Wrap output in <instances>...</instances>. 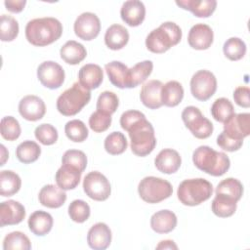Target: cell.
I'll list each match as a JSON object with an SVG mask.
<instances>
[{
    "mask_svg": "<svg viewBox=\"0 0 250 250\" xmlns=\"http://www.w3.org/2000/svg\"><path fill=\"white\" fill-rule=\"evenodd\" d=\"M62 33V25L52 17L38 18L29 21L25 26L27 41L37 47H44L57 41Z\"/></svg>",
    "mask_w": 250,
    "mask_h": 250,
    "instance_id": "obj_1",
    "label": "cell"
},
{
    "mask_svg": "<svg viewBox=\"0 0 250 250\" xmlns=\"http://www.w3.org/2000/svg\"><path fill=\"white\" fill-rule=\"evenodd\" d=\"M193 164L201 171L215 177L223 176L230 166L229 156L208 146H198L192 153Z\"/></svg>",
    "mask_w": 250,
    "mask_h": 250,
    "instance_id": "obj_2",
    "label": "cell"
},
{
    "mask_svg": "<svg viewBox=\"0 0 250 250\" xmlns=\"http://www.w3.org/2000/svg\"><path fill=\"white\" fill-rule=\"evenodd\" d=\"M181 39V27L173 21H165L148 33L146 39V46L151 53L162 54L177 45Z\"/></svg>",
    "mask_w": 250,
    "mask_h": 250,
    "instance_id": "obj_3",
    "label": "cell"
},
{
    "mask_svg": "<svg viewBox=\"0 0 250 250\" xmlns=\"http://www.w3.org/2000/svg\"><path fill=\"white\" fill-rule=\"evenodd\" d=\"M131 140L132 152L138 156L148 155L156 146L154 129L146 118L141 119L127 131Z\"/></svg>",
    "mask_w": 250,
    "mask_h": 250,
    "instance_id": "obj_4",
    "label": "cell"
},
{
    "mask_svg": "<svg viewBox=\"0 0 250 250\" xmlns=\"http://www.w3.org/2000/svg\"><path fill=\"white\" fill-rule=\"evenodd\" d=\"M213 192L212 184L203 179H188L183 181L178 188V199L187 206H196L209 199Z\"/></svg>",
    "mask_w": 250,
    "mask_h": 250,
    "instance_id": "obj_5",
    "label": "cell"
},
{
    "mask_svg": "<svg viewBox=\"0 0 250 250\" xmlns=\"http://www.w3.org/2000/svg\"><path fill=\"white\" fill-rule=\"evenodd\" d=\"M90 90L79 82H75L60 95L57 100V109L64 116H72L77 114L90 102Z\"/></svg>",
    "mask_w": 250,
    "mask_h": 250,
    "instance_id": "obj_6",
    "label": "cell"
},
{
    "mask_svg": "<svg viewBox=\"0 0 250 250\" xmlns=\"http://www.w3.org/2000/svg\"><path fill=\"white\" fill-rule=\"evenodd\" d=\"M140 197L147 203H158L172 195V185L161 178L145 177L138 186Z\"/></svg>",
    "mask_w": 250,
    "mask_h": 250,
    "instance_id": "obj_7",
    "label": "cell"
},
{
    "mask_svg": "<svg viewBox=\"0 0 250 250\" xmlns=\"http://www.w3.org/2000/svg\"><path fill=\"white\" fill-rule=\"evenodd\" d=\"M182 119L186 127L197 139H206L213 133L212 122L196 106L189 105L185 107L182 112Z\"/></svg>",
    "mask_w": 250,
    "mask_h": 250,
    "instance_id": "obj_8",
    "label": "cell"
},
{
    "mask_svg": "<svg viewBox=\"0 0 250 250\" xmlns=\"http://www.w3.org/2000/svg\"><path fill=\"white\" fill-rule=\"evenodd\" d=\"M217 90L215 75L206 69L196 71L190 79V92L192 96L201 102L209 100Z\"/></svg>",
    "mask_w": 250,
    "mask_h": 250,
    "instance_id": "obj_9",
    "label": "cell"
},
{
    "mask_svg": "<svg viewBox=\"0 0 250 250\" xmlns=\"http://www.w3.org/2000/svg\"><path fill=\"white\" fill-rule=\"evenodd\" d=\"M83 189L86 195L96 201L106 200L111 192L108 180L98 171L88 173L83 180Z\"/></svg>",
    "mask_w": 250,
    "mask_h": 250,
    "instance_id": "obj_10",
    "label": "cell"
},
{
    "mask_svg": "<svg viewBox=\"0 0 250 250\" xmlns=\"http://www.w3.org/2000/svg\"><path fill=\"white\" fill-rule=\"evenodd\" d=\"M37 77L40 83L51 90L60 88L64 81V70L56 62H43L37 68Z\"/></svg>",
    "mask_w": 250,
    "mask_h": 250,
    "instance_id": "obj_11",
    "label": "cell"
},
{
    "mask_svg": "<svg viewBox=\"0 0 250 250\" xmlns=\"http://www.w3.org/2000/svg\"><path fill=\"white\" fill-rule=\"evenodd\" d=\"M74 32L76 36L85 41L95 39L101 30V21L98 16L91 12L82 13L74 21Z\"/></svg>",
    "mask_w": 250,
    "mask_h": 250,
    "instance_id": "obj_12",
    "label": "cell"
},
{
    "mask_svg": "<svg viewBox=\"0 0 250 250\" xmlns=\"http://www.w3.org/2000/svg\"><path fill=\"white\" fill-rule=\"evenodd\" d=\"M231 139L243 141L250 134V114L233 113L224 122V131Z\"/></svg>",
    "mask_w": 250,
    "mask_h": 250,
    "instance_id": "obj_13",
    "label": "cell"
},
{
    "mask_svg": "<svg viewBox=\"0 0 250 250\" xmlns=\"http://www.w3.org/2000/svg\"><path fill=\"white\" fill-rule=\"evenodd\" d=\"M19 112L25 120L37 121L45 115L46 105L41 98L28 95L20 101Z\"/></svg>",
    "mask_w": 250,
    "mask_h": 250,
    "instance_id": "obj_14",
    "label": "cell"
},
{
    "mask_svg": "<svg viewBox=\"0 0 250 250\" xmlns=\"http://www.w3.org/2000/svg\"><path fill=\"white\" fill-rule=\"evenodd\" d=\"M214 39L212 28L205 23H196L188 31V45L195 50L208 49Z\"/></svg>",
    "mask_w": 250,
    "mask_h": 250,
    "instance_id": "obj_15",
    "label": "cell"
},
{
    "mask_svg": "<svg viewBox=\"0 0 250 250\" xmlns=\"http://www.w3.org/2000/svg\"><path fill=\"white\" fill-rule=\"evenodd\" d=\"M25 218V209L21 203L16 200L3 201L0 204V226H12L20 224Z\"/></svg>",
    "mask_w": 250,
    "mask_h": 250,
    "instance_id": "obj_16",
    "label": "cell"
},
{
    "mask_svg": "<svg viewBox=\"0 0 250 250\" xmlns=\"http://www.w3.org/2000/svg\"><path fill=\"white\" fill-rule=\"evenodd\" d=\"M88 245L94 250L106 249L111 242V230L104 223H97L91 227L87 234Z\"/></svg>",
    "mask_w": 250,
    "mask_h": 250,
    "instance_id": "obj_17",
    "label": "cell"
},
{
    "mask_svg": "<svg viewBox=\"0 0 250 250\" xmlns=\"http://www.w3.org/2000/svg\"><path fill=\"white\" fill-rule=\"evenodd\" d=\"M122 21L129 26L140 25L146 17V7L142 1L128 0L122 4L120 10Z\"/></svg>",
    "mask_w": 250,
    "mask_h": 250,
    "instance_id": "obj_18",
    "label": "cell"
},
{
    "mask_svg": "<svg viewBox=\"0 0 250 250\" xmlns=\"http://www.w3.org/2000/svg\"><path fill=\"white\" fill-rule=\"evenodd\" d=\"M163 83L159 80H149L146 82L140 92V99L143 104L150 109L162 106L161 90Z\"/></svg>",
    "mask_w": 250,
    "mask_h": 250,
    "instance_id": "obj_19",
    "label": "cell"
},
{
    "mask_svg": "<svg viewBox=\"0 0 250 250\" xmlns=\"http://www.w3.org/2000/svg\"><path fill=\"white\" fill-rule=\"evenodd\" d=\"M182 164L179 152L172 148L162 149L154 159V165L158 171L164 174H173L178 171Z\"/></svg>",
    "mask_w": 250,
    "mask_h": 250,
    "instance_id": "obj_20",
    "label": "cell"
},
{
    "mask_svg": "<svg viewBox=\"0 0 250 250\" xmlns=\"http://www.w3.org/2000/svg\"><path fill=\"white\" fill-rule=\"evenodd\" d=\"M78 79V82L86 89H96L103 82L104 71L102 67L98 64L87 63L79 69Z\"/></svg>",
    "mask_w": 250,
    "mask_h": 250,
    "instance_id": "obj_21",
    "label": "cell"
},
{
    "mask_svg": "<svg viewBox=\"0 0 250 250\" xmlns=\"http://www.w3.org/2000/svg\"><path fill=\"white\" fill-rule=\"evenodd\" d=\"M39 202L48 208H60L66 200V193L55 185L44 186L38 194Z\"/></svg>",
    "mask_w": 250,
    "mask_h": 250,
    "instance_id": "obj_22",
    "label": "cell"
},
{
    "mask_svg": "<svg viewBox=\"0 0 250 250\" xmlns=\"http://www.w3.org/2000/svg\"><path fill=\"white\" fill-rule=\"evenodd\" d=\"M177 226V216L170 210L155 212L150 218V227L157 233H168Z\"/></svg>",
    "mask_w": 250,
    "mask_h": 250,
    "instance_id": "obj_23",
    "label": "cell"
},
{
    "mask_svg": "<svg viewBox=\"0 0 250 250\" xmlns=\"http://www.w3.org/2000/svg\"><path fill=\"white\" fill-rule=\"evenodd\" d=\"M53 223L54 221L51 214L42 210L33 212L27 221L30 231L38 236H44L49 233L52 229Z\"/></svg>",
    "mask_w": 250,
    "mask_h": 250,
    "instance_id": "obj_24",
    "label": "cell"
},
{
    "mask_svg": "<svg viewBox=\"0 0 250 250\" xmlns=\"http://www.w3.org/2000/svg\"><path fill=\"white\" fill-rule=\"evenodd\" d=\"M176 4L184 10L190 11L195 17L208 18L216 10L217 1L215 0H180Z\"/></svg>",
    "mask_w": 250,
    "mask_h": 250,
    "instance_id": "obj_25",
    "label": "cell"
},
{
    "mask_svg": "<svg viewBox=\"0 0 250 250\" xmlns=\"http://www.w3.org/2000/svg\"><path fill=\"white\" fill-rule=\"evenodd\" d=\"M129 41V32L121 24L114 23L110 25L104 34V43L111 50H120Z\"/></svg>",
    "mask_w": 250,
    "mask_h": 250,
    "instance_id": "obj_26",
    "label": "cell"
},
{
    "mask_svg": "<svg viewBox=\"0 0 250 250\" xmlns=\"http://www.w3.org/2000/svg\"><path fill=\"white\" fill-rule=\"evenodd\" d=\"M108 79L117 88H128L129 68L119 61H112L104 65Z\"/></svg>",
    "mask_w": 250,
    "mask_h": 250,
    "instance_id": "obj_27",
    "label": "cell"
},
{
    "mask_svg": "<svg viewBox=\"0 0 250 250\" xmlns=\"http://www.w3.org/2000/svg\"><path fill=\"white\" fill-rule=\"evenodd\" d=\"M81 174L79 170L70 166L62 165L56 173V183L63 190H69L75 188L80 182Z\"/></svg>",
    "mask_w": 250,
    "mask_h": 250,
    "instance_id": "obj_28",
    "label": "cell"
},
{
    "mask_svg": "<svg viewBox=\"0 0 250 250\" xmlns=\"http://www.w3.org/2000/svg\"><path fill=\"white\" fill-rule=\"evenodd\" d=\"M61 58L68 64H78L87 56L85 47L74 40H69L60 50Z\"/></svg>",
    "mask_w": 250,
    "mask_h": 250,
    "instance_id": "obj_29",
    "label": "cell"
},
{
    "mask_svg": "<svg viewBox=\"0 0 250 250\" xmlns=\"http://www.w3.org/2000/svg\"><path fill=\"white\" fill-rule=\"evenodd\" d=\"M184 98V88L182 84L176 80L168 81L163 84L161 90V101L166 106L173 107L178 105Z\"/></svg>",
    "mask_w": 250,
    "mask_h": 250,
    "instance_id": "obj_30",
    "label": "cell"
},
{
    "mask_svg": "<svg viewBox=\"0 0 250 250\" xmlns=\"http://www.w3.org/2000/svg\"><path fill=\"white\" fill-rule=\"evenodd\" d=\"M153 69V63L151 61H143L136 63L133 67L129 68L128 75V88H135L144 83L146 79L150 75Z\"/></svg>",
    "mask_w": 250,
    "mask_h": 250,
    "instance_id": "obj_31",
    "label": "cell"
},
{
    "mask_svg": "<svg viewBox=\"0 0 250 250\" xmlns=\"http://www.w3.org/2000/svg\"><path fill=\"white\" fill-rule=\"evenodd\" d=\"M21 186L20 176L11 170H3L0 173V194L12 196L16 194Z\"/></svg>",
    "mask_w": 250,
    "mask_h": 250,
    "instance_id": "obj_32",
    "label": "cell"
},
{
    "mask_svg": "<svg viewBox=\"0 0 250 250\" xmlns=\"http://www.w3.org/2000/svg\"><path fill=\"white\" fill-rule=\"evenodd\" d=\"M41 154V147L33 141H24L21 143L16 149L18 159L23 164H29L36 161Z\"/></svg>",
    "mask_w": 250,
    "mask_h": 250,
    "instance_id": "obj_33",
    "label": "cell"
},
{
    "mask_svg": "<svg viewBox=\"0 0 250 250\" xmlns=\"http://www.w3.org/2000/svg\"><path fill=\"white\" fill-rule=\"evenodd\" d=\"M236 201L230 197L222 194H216L211 208L213 213L220 218H228L234 214L236 210Z\"/></svg>",
    "mask_w": 250,
    "mask_h": 250,
    "instance_id": "obj_34",
    "label": "cell"
},
{
    "mask_svg": "<svg viewBox=\"0 0 250 250\" xmlns=\"http://www.w3.org/2000/svg\"><path fill=\"white\" fill-rule=\"evenodd\" d=\"M215 192L216 194H222L230 197L237 202L243 194V186L237 179L227 178L219 183Z\"/></svg>",
    "mask_w": 250,
    "mask_h": 250,
    "instance_id": "obj_35",
    "label": "cell"
},
{
    "mask_svg": "<svg viewBox=\"0 0 250 250\" xmlns=\"http://www.w3.org/2000/svg\"><path fill=\"white\" fill-rule=\"evenodd\" d=\"M223 52L229 60L239 61L246 54V44L238 37H230L224 43Z\"/></svg>",
    "mask_w": 250,
    "mask_h": 250,
    "instance_id": "obj_36",
    "label": "cell"
},
{
    "mask_svg": "<svg viewBox=\"0 0 250 250\" xmlns=\"http://www.w3.org/2000/svg\"><path fill=\"white\" fill-rule=\"evenodd\" d=\"M30 248L29 238L21 231H12L3 240L4 250H29Z\"/></svg>",
    "mask_w": 250,
    "mask_h": 250,
    "instance_id": "obj_37",
    "label": "cell"
},
{
    "mask_svg": "<svg viewBox=\"0 0 250 250\" xmlns=\"http://www.w3.org/2000/svg\"><path fill=\"white\" fill-rule=\"evenodd\" d=\"M104 149L111 155L123 153L127 148V140L121 132H112L106 136L104 140Z\"/></svg>",
    "mask_w": 250,
    "mask_h": 250,
    "instance_id": "obj_38",
    "label": "cell"
},
{
    "mask_svg": "<svg viewBox=\"0 0 250 250\" xmlns=\"http://www.w3.org/2000/svg\"><path fill=\"white\" fill-rule=\"evenodd\" d=\"M234 113L231 102L227 98L217 99L211 106V114L218 122H225L230 115Z\"/></svg>",
    "mask_w": 250,
    "mask_h": 250,
    "instance_id": "obj_39",
    "label": "cell"
},
{
    "mask_svg": "<svg viewBox=\"0 0 250 250\" xmlns=\"http://www.w3.org/2000/svg\"><path fill=\"white\" fill-rule=\"evenodd\" d=\"M64 133L70 141L75 143L84 142L89 134L86 125L79 119H73L66 122L64 126Z\"/></svg>",
    "mask_w": 250,
    "mask_h": 250,
    "instance_id": "obj_40",
    "label": "cell"
},
{
    "mask_svg": "<svg viewBox=\"0 0 250 250\" xmlns=\"http://www.w3.org/2000/svg\"><path fill=\"white\" fill-rule=\"evenodd\" d=\"M19 34V23L16 19L9 15H2L0 20V38L4 42L16 39Z\"/></svg>",
    "mask_w": 250,
    "mask_h": 250,
    "instance_id": "obj_41",
    "label": "cell"
},
{
    "mask_svg": "<svg viewBox=\"0 0 250 250\" xmlns=\"http://www.w3.org/2000/svg\"><path fill=\"white\" fill-rule=\"evenodd\" d=\"M119 99L115 93L104 91L100 94L97 101V110L111 115L118 107Z\"/></svg>",
    "mask_w": 250,
    "mask_h": 250,
    "instance_id": "obj_42",
    "label": "cell"
},
{
    "mask_svg": "<svg viewBox=\"0 0 250 250\" xmlns=\"http://www.w3.org/2000/svg\"><path fill=\"white\" fill-rule=\"evenodd\" d=\"M62 163L83 172L87 167V156L82 150L68 149L63 153Z\"/></svg>",
    "mask_w": 250,
    "mask_h": 250,
    "instance_id": "obj_43",
    "label": "cell"
},
{
    "mask_svg": "<svg viewBox=\"0 0 250 250\" xmlns=\"http://www.w3.org/2000/svg\"><path fill=\"white\" fill-rule=\"evenodd\" d=\"M0 130L1 136L7 141L17 140L21 132L19 121L13 116H5L1 119Z\"/></svg>",
    "mask_w": 250,
    "mask_h": 250,
    "instance_id": "obj_44",
    "label": "cell"
},
{
    "mask_svg": "<svg viewBox=\"0 0 250 250\" xmlns=\"http://www.w3.org/2000/svg\"><path fill=\"white\" fill-rule=\"evenodd\" d=\"M90 206L84 200H73L68 206V215L73 222L84 223L90 217Z\"/></svg>",
    "mask_w": 250,
    "mask_h": 250,
    "instance_id": "obj_45",
    "label": "cell"
},
{
    "mask_svg": "<svg viewBox=\"0 0 250 250\" xmlns=\"http://www.w3.org/2000/svg\"><path fill=\"white\" fill-rule=\"evenodd\" d=\"M35 138L44 146H51L58 141V131L57 129L48 123L40 124L35 128L34 131Z\"/></svg>",
    "mask_w": 250,
    "mask_h": 250,
    "instance_id": "obj_46",
    "label": "cell"
},
{
    "mask_svg": "<svg viewBox=\"0 0 250 250\" xmlns=\"http://www.w3.org/2000/svg\"><path fill=\"white\" fill-rule=\"evenodd\" d=\"M111 124V115L99 110L93 112L89 118V126L96 133L106 131Z\"/></svg>",
    "mask_w": 250,
    "mask_h": 250,
    "instance_id": "obj_47",
    "label": "cell"
},
{
    "mask_svg": "<svg viewBox=\"0 0 250 250\" xmlns=\"http://www.w3.org/2000/svg\"><path fill=\"white\" fill-rule=\"evenodd\" d=\"M144 118H146L145 114L139 110H134V109L127 110L123 112L120 116V125L122 129H124L125 131H128L132 125H134L136 122Z\"/></svg>",
    "mask_w": 250,
    "mask_h": 250,
    "instance_id": "obj_48",
    "label": "cell"
},
{
    "mask_svg": "<svg viewBox=\"0 0 250 250\" xmlns=\"http://www.w3.org/2000/svg\"><path fill=\"white\" fill-rule=\"evenodd\" d=\"M242 144H243V141L231 139L229 136H227L224 132H222L217 137V145L224 150H227L229 152L238 150L242 146Z\"/></svg>",
    "mask_w": 250,
    "mask_h": 250,
    "instance_id": "obj_49",
    "label": "cell"
},
{
    "mask_svg": "<svg viewBox=\"0 0 250 250\" xmlns=\"http://www.w3.org/2000/svg\"><path fill=\"white\" fill-rule=\"evenodd\" d=\"M250 90L246 86H239L233 91V99L237 105L248 108L250 106Z\"/></svg>",
    "mask_w": 250,
    "mask_h": 250,
    "instance_id": "obj_50",
    "label": "cell"
},
{
    "mask_svg": "<svg viewBox=\"0 0 250 250\" xmlns=\"http://www.w3.org/2000/svg\"><path fill=\"white\" fill-rule=\"evenodd\" d=\"M26 4L25 0H6L4 5L6 9L12 13H20L23 10Z\"/></svg>",
    "mask_w": 250,
    "mask_h": 250,
    "instance_id": "obj_51",
    "label": "cell"
},
{
    "mask_svg": "<svg viewBox=\"0 0 250 250\" xmlns=\"http://www.w3.org/2000/svg\"><path fill=\"white\" fill-rule=\"evenodd\" d=\"M156 249H178V246L175 244L173 240H162L156 246Z\"/></svg>",
    "mask_w": 250,
    "mask_h": 250,
    "instance_id": "obj_52",
    "label": "cell"
},
{
    "mask_svg": "<svg viewBox=\"0 0 250 250\" xmlns=\"http://www.w3.org/2000/svg\"><path fill=\"white\" fill-rule=\"evenodd\" d=\"M1 148H2V160H1L0 166H3L5 164L6 159L9 157V153H8V151L6 150V148H5V146L3 145H1Z\"/></svg>",
    "mask_w": 250,
    "mask_h": 250,
    "instance_id": "obj_53",
    "label": "cell"
}]
</instances>
